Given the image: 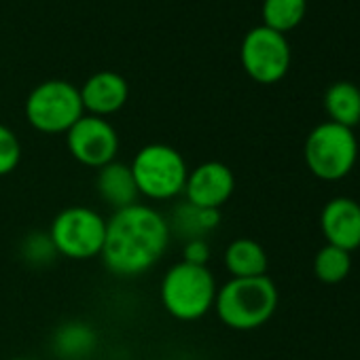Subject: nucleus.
<instances>
[{"instance_id": "f257e3e1", "label": "nucleus", "mask_w": 360, "mask_h": 360, "mask_svg": "<svg viewBox=\"0 0 360 360\" xmlns=\"http://www.w3.org/2000/svg\"><path fill=\"white\" fill-rule=\"evenodd\" d=\"M172 242L167 217L153 206L134 204L106 219L104 267L119 278H136L155 267Z\"/></svg>"}, {"instance_id": "f03ea898", "label": "nucleus", "mask_w": 360, "mask_h": 360, "mask_svg": "<svg viewBox=\"0 0 360 360\" xmlns=\"http://www.w3.org/2000/svg\"><path fill=\"white\" fill-rule=\"evenodd\" d=\"M278 301V286L269 276L229 278L217 290L214 311L227 328L255 330L271 320Z\"/></svg>"}, {"instance_id": "7ed1b4c3", "label": "nucleus", "mask_w": 360, "mask_h": 360, "mask_svg": "<svg viewBox=\"0 0 360 360\" xmlns=\"http://www.w3.org/2000/svg\"><path fill=\"white\" fill-rule=\"evenodd\" d=\"M217 290L219 284L208 265L178 261L163 274L159 299L172 318L180 322H195L214 309Z\"/></svg>"}, {"instance_id": "20e7f679", "label": "nucleus", "mask_w": 360, "mask_h": 360, "mask_svg": "<svg viewBox=\"0 0 360 360\" xmlns=\"http://www.w3.org/2000/svg\"><path fill=\"white\" fill-rule=\"evenodd\" d=\"M138 193L150 202H172L185 193L189 165L178 148L153 142L142 146L131 163Z\"/></svg>"}, {"instance_id": "39448f33", "label": "nucleus", "mask_w": 360, "mask_h": 360, "mask_svg": "<svg viewBox=\"0 0 360 360\" xmlns=\"http://www.w3.org/2000/svg\"><path fill=\"white\" fill-rule=\"evenodd\" d=\"M307 169L324 183L345 178L358 161V140L354 129L324 121L316 125L303 146Z\"/></svg>"}, {"instance_id": "423d86ee", "label": "nucleus", "mask_w": 360, "mask_h": 360, "mask_svg": "<svg viewBox=\"0 0 360 360\" xmlns=\"http://www.w3.org/2000/svg\"><path fill=\"white\" fill-rule=\"evenodd\" d=\"M24 112L30 127L47 136L66 134L85 115L79 87L62 79L39 83L28 94Z\"/></svg>"}, {"instance_id": "0eeeda50", "label": "nucleus", "mask_w": 360, "mask_h": 360, "mask_svg": "<svg viewBox=\"0 0 360 360\" xmlns=\"http://www.w3.org/2000/svg\"><path fill=\"white\" fill-rule=\"evenodd\" d=\"M47 233L58 257H66L70 261H89L102 255L106 219L87 206H68L56 214Z\"/></svg>"}, {"instance_id": "6e6552de", "label": "nucleus", "mask_w": 360, "mask_h": 360, "mask_svg": "<svg viewBox=\"0 0 360 360\" xmlns=\"http://www.w3.org/2000/svg\"><path fill=\"white\" fill-rule=\"evenodd\" d=\"M240 62L246 75L261 85L282 81L290 68V47L286 34L265 26L252 28L240 45Z\"/></svg>"}, {"instance_id": "1a4fd4ad", "label": "nucleus", "mask_w": 360, "mask_h": 360, "mask_svg": "<svg viewBox=\"0 0 360 360\" xmlns=\"http://www.w3.org/2000/svg\"><path fill=\"white\" fill-rule=\"evenodd\" d=\"M66 146L75 161L85 167L100 169L117 161L121 140L108 119L83 115L66 134Z\"/></svg>"}, {"instance_id": "9d476101", "label": "nucleus", "mask_w": 360, "mask_h": 360, "mask_svg": "<svg viewBox=\"0 0 360 360\" xmlns=\"http://www.w3.org/2000/svg\"><path fill=\"white\" fill-rule=\"evenodd\" d=\"M236 191V176L223 161H204L189 169L185 185V202L206 208L221 210Z\"/></svg>"}, {"instance_id": "9b49d317", "label": "nucleus", "mask_w": 360, "mask_h": 360, "mask_svg": "<svg viewBox=\"0 0 360 360\" xmlns=\"http://www.w3.org/2000/svg\"><path fill=\"white\" fill-rule=\"evenodd\" d=\"M320 229L328 246L354 252L360 248V204L349 198H333L320 212Z\"/></svg>"}, {"instance_id": "f8f14e48", "label": "nucleus", "mask_w": 360, "mask_h": 360, "mask_svg": "<svg viewBox=\"0 0 360 360\" xmlns=\"http://www.w3.org/2000/svg\"><path fill=\"white\" fill-rule=\"evenodd\" d=\"M79 94L85 115L106 119L125 106L129 98V85L119 72L100 70L91 75L83 83V87H79Z\"/></svg>"}, {"instance_id": "ddd939ff", "label": "nucleus", "mask_w": 360, "mask_h": 360, "mask_svg": "<svg viewBox=\"0 0 360 360\" xmlns=\"http://www.w3.org/2000/svg\"><path fill=\"white\" fill-rule=\"evenodd\" d=\"M96 191H98V198L108 208H112V212L138 204V198H140L131 167L129 163H123V161H112L98 169Z\"/></svg>"}, {"instance_id": "4468645a", "label": "nucleus", "mask_w": 360, "mask_h": 360, "mask_svg": "<svg viewBox=\"0 0 360 360\" xmlns=\"http://www.w3.org/2000/svg\"><path fill=\"white\" fill-rule=\"evenodd\" d=\"M98 347V333L89 322L68 320L53 330L51 352L58 360H89Z\"/></svg>"}, {"instance_id": "2eb2a0df", "label": "nucleus", "mask_w": 360, "mask_h": 360, "mask_svg": "<svg viewBox=\"0 0 360 360\" xmlns=\"http://www.w3.org/2000/svg\"><path fill=\"white\" fill-rule=\"evenodd\" d=\"M167 225L172 238H178L183 242L206 240L221 225V210H206L189 202H183L174 206L172 214L167 217Z\"/></svg>"}, {"instance_id": "dca6fc26", "label": "nucleus", "mask_w": 360, "mask_h": 360, "mask_svg": "<svg viewBox=\"0 0 360 360\" xmlns=\"http://www.w3.org/2000/svg\"><path fill=\"white\" fill-rule=\"evenodd\" d=\"M225 269L231 278H259L267 276L269 259L265 248L250 238H238L233 240L223 255Z\"/></svg>"}, {"instance_id": "f3484780", "label": "nucleus", "mask_w": 360, "mask_h": 360, "mask_svg": "<svg viewBox=\"0 0 360 360\" xmlns=\"http://www.w3.org/2000/svg\"><path fill=\"white\" fill-rule=\"evenodd\" d=\"M324 110L328 121L354 129L360 123V89L354 83H333L324 94Z\"/></svg>"}, {"instance_id": "a211bd4d", "label": "nucleus", "mask_w": 360, "mask_h": 360, "mask_svg": "<svg viewBox=\"0 0 360 360\" xmlns=\"http://www.w3.org/2000/svg\"><path fill=\"white\" fill-rule=\"evenodd\" d=\"M307 11V0H263V26L286 34L295 30Z\"/></svg>"}, {"instance_id": "6ab92c4d", "label": "nucleus", "mask_w": 360, "mask_h": 360, "mask_svg": "<svg viewBox=\"0 0 360 360\" xmlns=\"http://www.w3.org/2000/svg\"><path fill=\"white\" fill-rule=\"evenodd\" d=\"M352 269V252L341 250L337 246H322L314 259V274L324 284H339L349 276Z\"/></svg>"}, {"instance_id": "aec40b11", "label": "nucleus", "mask_w": 360, "mask_h": 360, "mask_svg": "<svg viewBox=\"0 0 360 360\" xmlns=\"http://www.w3.org/2000/svg\"><path fill=\"white\" fill-rule=\"evenodd\" d=\"M20 255L32 267H45V265H49V263H53L58 259L56 246H53L47 231L28 233L20 244Z\"/></svg>"}, {"instance_id": "412c9836", "label": "nucleus", "mask_w": 360, "mask_h": 360, "mask_svg": "<svg viewBox=\"0 0 360 360\" xmlns=\"http://www.w3.org/2000/svg\"><path fill=\"white\" fill-rule=\"evenodd\" d=\"M20 161H22V142L18 134L9 125L0 123V178L15 172Z\"/></svg>"}, {"instance_id": "4be33fe9", "label": "nucleus", "mask_w": 360, "mask_h": 360, "mask_svg": "<svg viewBox=\"0 0 360 360\" xmlns=\"http://www.w3.org/2000/svg\"><path fill=\"white\" fill-rule=\"evenodd\" d=\"M183 261L191 265H208L210 244L208 240H189L183 242Z\"/></svg>"}, {"instance_id": "5701e85b", "label": "nucleus", "mask_w": 360, "mask_h": 360, "mask_svg": "<svg viewBox=\"0 0 360 360\" xmlns=\"http://www.w3.org/2000/svg\"><path fill=\"white\" fill-rule=\"evenodd\" d=\"M9 360H32V358H24V356H20V358H9Z\"/></svg>"}]
</instances>
